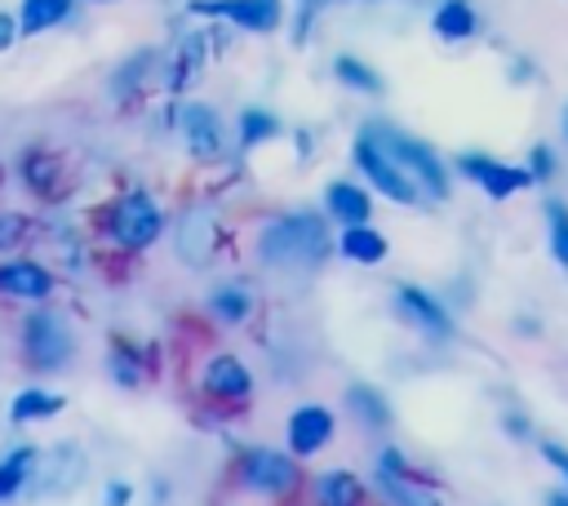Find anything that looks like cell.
<instances>
[{
	"mask_svg": "<svg viewBox=\"0 0 568 506\" xmlns=\"http://www.w3.org/2000/svg\"><path fill=\"white\" fill-rule=\"evenodd\" d=\"M257 253L266 266H315L324 257V226L315 217H280L262 231Z\"/></svg>",
	"mask_w": 568,
	"mask_h": 506,
	"instance_id": "obj_1",
	"label": "cell"
},
{
	"mask_svg": "<svg viewBox=\"0 0 568 506\" xmlns=\"http://www.w3.org/2000/svg\"><path fill=\"white\" fill-rule=\"evenodd\" d=\"M386 160H395L404 173H413L430 195H444L448 191V182H444V169H439V160L422 146V142H413L408 133H399V129H386V124H368V133H364Z\"/></svg>",
	"mask_w": 568,
	"mask_h": 506,
	"instance_id": "obj_2",
	"label": "cell"
},
{
	"mask_svg": "<svg viewBox=\"0 0 568 506\" xmlns=\"http://www.w3.org/2000/svg\"><path fill=\"white\" fill-rule=\"evenodd\" d=\"M111 235L124 249H146L160 235V209L146 195H124L115 204V213H111Z\"/></svg>",
	"mask_w": 568,
	"mask_h": 506,
	"instance_id": "obj_3",
	"label": "cell"
},
{
	"mask_svg": "<svg viewBox=\"0 0 568 506\" xmlns=\"http://www.w3.org/2000/svg\"><path fill=\"white\" fill-rule=\"evenodd\" d=\"M22 346H27L36 368H58L71 355V333L58 315H31L22 328Z\"/></svg>",
	"mask_w": 568,
	"mask_h": 506,
	"instance_id": "obj_4",
	"label": "cell"
},
{
	"mask_svg": "<svg viewBox=\"0 0 568 506\" xmlns=\"http://www.w3.org/2000/svg\"><path fill=\"white\" fill-rule=\"evenodd\" d=\"M355 160H359V169L377 182V191H386L390 200H399V204H413V200H417V191L408 186V173H404L395 160H386L368 138L355 142Z\"/></svg>",
	"mask_w": 568,
	"mask_h": 506,
	"instance_id": "obj_5",
	"label": "cell"
},
{
	"mask_svg": "<svg viewBox=\"0 0 568 506\" xmlns=\"http://www.w3.org/2000/svg\"><path fill=\"white\" fill-rule=\"evenodd\" d=\"M244 484L248 488H257V493H284V488H293V479H297V466L284 457V453H266V448H257V453H248L244 457Z\"/></svg>",
	"mask_w": 568,
	"mask_h": 506,
	"instance_id": "obj_6",
	"label": "cell"
},
{
	"mask_svg": "<svg viewBox=\"0 0 568 506\" xmlns=\"http://www.w3.org/2000/svg\"><path fill=\"white\" fill-rule=\"evenodd\" d=\"M178 129H182V138H186V146L200 155V160H213L217 151H222V133H217V115L209 111V107H200V102H191V107H182L178 111Z\"/></svg>",
	"mask_w": 568,
	"mask_h": 506,
	"instance_id": "obj_7",
	"label": "cell"
},
{
	"mask_svg": "<svg viewBox=\"0 0 568 506\" xmlns=\"http://www.w3.org/2000/svg\"><path fill=\"white\" fill-rule=\"evenodd\" d=\"M36 497H49V493H71L75 484H80V475H84V462H80V448H71V444H62V448H53V457H49V466H36Z\"/></svg>",
	"mask_w": 568,
	"mask_h": 506,
	"instance_id": "obj_8",
	"label": "cell"
},
{
	"mask_svg": "<svg viewBox=\"0 0 568 506\" xmlns=\"http://www.w3.org/2000/svg\"><path fill=\"white\" fill-rule=\"evenodd\" d=\"M328 435H333V413L320 408V404H306V408H297L288 417V444H293V453H320L328 444Z\"/></svg>",
	"mask_w": 568,
	"mask_h": 506,
	"instance_id": "obj_9",
	"label": "cell"
},
{
	"mask_svg": "<svg viewBox=\"0 0 568 506\" xmlns=\"http://www.w3.org/2000/svg\"><path fill=\"white\" fill-rule=\"evenodd\" d=\"M200 13H222L240 27H253V31H266L275 27V0H213V4H195Z\"/></svg>",
	"mask_w": 568,
	"mask_h": 506,
	"instance_id": "obj_10",
	"label": "cell"
},
{
	"mask_svg": "<svg viewBox=\"0 0 568 506\" xmlns=\"http://www.w3.org/2000/svg\"><path fill=\"white\" fill-rule=\"evenodd\" d=\"M213 244H217L213 217H209L204 209L186 213V217H182V226H178V253H182L186 262H204V257L213 253Z\"/></svg>",
	"mask_w": 568,
	"mask_h": 506,
	"instance_id": "obj_11",
	"label": "cell"
},
{
	"mask_svg": "<svg viewBox=\"0 0 568 506\" xmlns=\"http://www.w3.org/2000/svg\"><path fill=\"white\" fill-rule=\"evenodd\" d=\"M49 289H53V280L36 262H9V266H0V293H9V297H49Z\"/></svg>",
	"mask_w": 568,
	"mask_h": 506,
	"instance_id": "obj_12",
	"label": "cell"
},
{
	"mask_svg": "<svg viewBox=\"0 0 568 506\" xmlns=\"http://www.w3.org/2000/svg\"><path fill=\"white\" fill-rule=\"evenodd\" d=\"M462 169H466L470 178H479V186H484L488 195H497V200H506L510 191H519V186L532 182V173L506 169V164H488V160H462Z\"/></svg>",
	"mask_w": 568,
	"mask_h": 506,
	"instance_id": "obj_13",
	"label": "cell"
},
{
	"mask_svg": "<svg viewBox=\"0 0 568 506\" xmlns=\"http://www.w3.org/2000/svg\"><path fill=\"white\" fill-rule=\"evenodd\" d=\"M204 386H209L213 395L244 399V395H248V373H244V364H240V360L217 355V360H209V368H204Z\"/></svg>",
	"mask_w": 568,
	"mask_h": 506,
	"instance_id": "obj_14",
	"label": "cell"
},
{
	"mask_svg": "<svg viewBox=\"0 0 568 506\" xmlns=\"http://www.w3.org/2000/svg\"><path fill=\"white\" fill-rule=\"evenodd\" d=\"M71 13V0H22L18 4V36H40Z\"/></svg>",
	"mask_w": 568,
	"mask_h": 506,
	"instance_id": "obj_15",
	"label": "cell"
},
{
	"mask_svg": "<svg viewBox=\"0 0 568 506\" xmlns=\"http://www.w3.org/2000/svg\"><path fill=\"white\" fill-rule=\"evenodd\" d=\"M328 213L342 217L346 226H364V217H368V195H364L359 186H351V182H333V186H328Z\"/></svg>",
	"mask_w": 568,
	"mask_h": 506,
	"instance_id": "obj_16",
	"label": "cell"
},
{
	"mask_svg": "<svg viewBox=\"0 0 568 506\" xmlns=\"http://www.w3.org/2000/svg\"><path fill=\"white\" fill-rule=\"evenodd\" d=\"M342 253H346L351 262H382V257H386V240H382L377 231H368V226H346Z\"/></svg>",
	"mask_w": 568,
	"mask_h": 506,
	"instance_id": "obj_17",
	"label": "cell"
},
{
	"mask_svg": "<svg viewBox=\"0 0 568 506\" xmlns=\"http://www.w3.org/2000/svg\"><path fill=\"white\" fill-rule=\"evenodd\" d=\"M399 302H404V306H408V311L422 320V328H430V333H439V337H448V333H453L448 315H444V311H439V306H435V302H430L422 289H408V284H404V289H399Z\"/></svg>",
	"mask_w": 568,
	"mask_h": 506,
	"instance_id": "obj_18",
	"label": "cell"
},
{
	"mask_svg": "<svg viewBox=\"0 0 568 506\" xmlns=\"http://www.w3.org/2000/svg\"><path fill=\"white\" fill-rule=\"evenodd\" d=\"M315 497H320V506H355L359 502V484L346 470H328V475H320Z\"/></svg>",
	"mask_w": 568,
	"mask_h": 506,
	"instance_id": "obj_19",
	"label": "cell"
},
{
	"mask_svg": "<svg viewBox=\"0 0 568 506\" xmlns=\"http://www.w3.org/2000/svg\"><path fill=\"white\" fill-rule=\"evenodd\" d=\"M31 462H36V448H13V453L0 462V502L13 497V493L27 484V475L36 470Z\"/></svg>",
	"mask_w": 568,
	"mask_h": 506,
	"instance_id": "obj_20",
	"label": "cell"
},
{
	"mask_svg": "<svg viewBox=\"0 0 568 506\" xmlns=\"http://www.w3.org/2000/svg\"><path fill=\"white\" fill-rule=\"evenodd\" d=\"M470 27H475V18H470V4H466V0H444V4H439L435 31H439L444 40H462V36H470Z\"/></svg>",
	"mask_w": 568,
	"mask_h": 506,
	"instance_id": "obj_21",
	"label": "cell"
},
{
	"mask_svg": "<svg viewBox=\"0 0 568 506\" xmlns=\"http://www.w3.org/2000/svg\"><path fill=\"white\" fill-rule=\"evenodd\" d=\"M58 408H62V395L22 391V395L13 399V408H9V417H13V422H31V417H49V413H58Z\"/></svg>",
	"mask_w": 568,
	"mask_h": 506,
	"instance_id": "obj_22",
	"label": "cell"
},
{
	"mask_svg": "<svg viewBox=\"0 0 568 506\" xmlns=\"http://www.w3.org/2000/svg\"><path fill=\"white\" fill-rule=\"evenodd\" d=\"M213 311H217L222 320H244V315H248V289H240V284L217 289V293H213Z\"/></svg>",
	"mask_w": 568,
	"mask_h": 506,
	"instance_id": "obj_23",
	"label": "cell"
},
{
	"mask_svg": "<svg viewBox=\"0 0 568 506\" xmlns=\"http://www.w3.org/2000/svg\"><path fill=\"white\" fill-rule=\"evenodd\" d=\"M382 493L395 502V506H435V497H426L422 488H413V484H404L399 475L390 479V475H382Z\"/></svg>",
	"mask_w": 568,
	"mask_h": 506,
	"instance_id": "obj_24",
	"label": "cell"
},
{
	"mask_svg": "<svg viewBox=\"0 0 568 506\" xmlns=\"http://www.w3.org/2000/svg\"><path fill=\"white\" fill-rule=\"evenodd\" d=\"M337 75H342V84H355V89H368V93L382 89V80L364 62H355V58H337Z\"/></svg>",
	"mask_w": 568,
	"mask_h": 506,
	"instance_id": "obj_25",
	"label": "cell"
},
{
	"mask_svg": "<svg viewBox=\"0 0 568 506\" xmlns=\"http://www.w3.org/2000/svg\"><path fill=\"white\" fill-rule=\"evenodd\" d=\"M546 213H550V249L568 266V213H564V204H550Z\"/></svg>",
	"mask_w": 568,
	"mask_h": 506,
	"instance_id": "obj_26",
	"label": "cell"
},
{
	"mask_svg": "<svg viewBox=\"0 0 568 506\" xmlns=\"http://www.w3.org/2000/svg\"><path fill=\"white\" fill-rule=\"evenodd\" d=\"M275 129H280V124H275L266 111H248V115L240 120V133H244V142H248V146H253V142H262V138H271Z\"/></svg>",
	"mask_w": 568,
	"mask_h": 506,
	"instance_id": "obj_27",
	"label": "cell"
},
{
	"mask_svg": "<svg viewBox=\"0 0 568 506\" xmlns=\"http://www.w3.org/2000/svg\"><path fill=\"white\" fill-rule=\"evenodd\" d=\"M27 235V217L22 213H0V249H13Z\"/></svg>",
	"mask_w": 568,
	"mask_h": 506,
	"instance_id": "obj_28",
	"label": "cell"
},
{
	"mask_svg": "<svg viewBox=\"0 0 568 506\" xmlns=\"http://www.w3.org/2000/svg\"><path fill=\"white\" fill-rule=\"evenodd\" d=\"M351 404H359V408H364L373 422H382V417H386V408L377 404V395H373V391H364V386H359V391H351Z\"/></svg>",
	"mask_w": 568,
	"mask_h": 506,
	"instance_id": "obj_29",
	"label": "cell"
},
{
	"mask_svg": "<svg viewBox=\"0 0 568 506\" xmlns=\"http://www.w3.org/2000/svg\"><path fill=\"white\" fill-rule=\"evenodd\" d=\"M22 169H27V178H31L36 186H44V173H49V160H44L40 151H31V155L22 160Z\"/></svg>",
	"mask_w": 568,
	"mask_h": 506,
	"instance_id": "obj_30",
	"label": "cell"
},
{
	"mask_svg": "<svg viewBox=\"0 0 568 506\" xmlns=\"http://www.w3.org/2000/svg\"><path fill=\"white\" fill-rule=\"evenodd\" d=\"M18 40V18H9V13H0V49H9Z\"/></svg>",
	"mask_w": 568,
	"mask_h": 506,
	"instance_id": "obj_31",
	"label": "cell"
},
{
	"mask_svg": "<svg viewBox=\"0 0 568 506\" xmlns=\"http://www.w3.org/2000/svg\"><path fill=\"white\" fill-rule=\"evenodd\" d=\"M129 497H133L129 484H111V488H106V506H129Z\"/></svg>",
	"mask_w": 568,
	"mask_h": 506,
	"instance_id": "obj_32",
	"label": "cell"
},
{
	"mask_svg": "<svg viewBox=\"0 0 568 506\" xmlns=\"http://www.w3.org/2000/svg\"><path fill=\"white\" fill-rule=\"evenodd\" d=\"M541 453H546V457H550V462L564 470V479H568V448H559V444H546Z\"/></svg>",
	"mask_w": 568,
	"mask_h": 506,
	"instance_id": "obj_33",
	"label": "cell"
},
{
	"mask_svg": "<svg viewBox=\"0 0 568 506\" xmlns=\"http://www.w3.org/2000/svg\"><path fill=\"white\" fill-rule=\"evenodd\" d=\"M546 506H568V493H550V497H546Z\"/></svg>",
	"mask_w": 568,
	"mask_h": 506,
	"instance_id": "obj_34",
	"label": "cell"
},
{
	"mask_svg": "<svg viewBox=\"0 0 568 506\" xmlns=\"http://www.w3.org/2000/svg\"><path fill=\"white\" fill-rule=\"evenodd\" d=\"M564 129H568V115H564Z\"/></svg>",
	"mask_w": 568,
	"mask_h": 506,
	"instance_id": "obj_35",
	"label": "cell"
}]
</instances>
